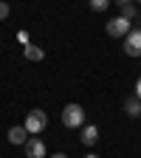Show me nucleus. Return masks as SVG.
<instances>
[{
  "instance_id": "f257e3e1",
  "label": "nucleus",
  "mask_w": 141,
  "mask_h": 158,
  "mask_svg": "<svg viewBox=\"0 0 141 158\" xmlns=\"http://www.w3.org/2000/svg\"><path fill=\"white\" fill-rule=\"evenodd\" d=\"M45 124H48V116H45V110H31L28 116H26V133H31V135H37V133H43L45 130Z\"/></svg>"
},
{
  "instance_id": "f03ea898",
  "label": "nucleus",
  "mask_w": 141,
  "mask_h": 158,
  "mask_svg": "<svg viewBox=\"0 0 141 158\" xmlns=\"http://www.w3.org/2000/svg\"><path fill=\"white\" fill-rule=\"evenodd\" d=\"M62 124L65 127H82L85 124V110H82V105H65V110H62Z\"/></svg>"
},
{
  "instance_id": "7ed1b4c3",
  "label": "nucleus",
  "mask_w": 141,
  "mask_h": 158,
  "mask_svg": "<svg viewBox=\"0 0 141 158\" xmlns=\"http://www.w3.org/2000/svg\"><path fill=\"white\" fill-rule=\"evenodd\" d=\"M124 54L127 56H141V28H130L124 37Z\"/></svg>"
},
{
  "instance_id": "20e7f679",
  "label": "nucleus",
  "mask_w": 141,
  "mask_h": 158,
  "mask_svg": "<svg viewBox=\"0 0 141 158\" xmlns=\"http://www.w3.org/2000/svg\"><path fill=\"white\" fill-rule=\"evenodd\" d=\"M105 31H107V37H127V31H130V20H127V17H113L110 23L105 26Z\"/></svg>"
},
{
  "instance_id": "39448f33",
  "label": "nucleus",
  "mask_w": 141,
  "mask_h": 158,
  "mask_svg": "<svg viewBox=\"0 0 141 158\" xmlns=\"http://www.w3.org/2000/svg\"><path fill=\"white\" fill-rule=\"evenodd\" d=\"M26 155L28 158H45V141L43 138H37V135H31V138H26Z\"/></svg>"
},
{
  "instance_id": "423d86ee",
  "label": "nucleus",
  "mask_w": 141,
  "mask_h": 158,
  "mask_svg": "<svg viewBox=\"0 0 141 158\" xmlns=\"http://www.w3.org/2000/svg\"><path fill=\"white\" fill-rule=\"evenodd\" d=\"M79 138H82V144H85V147H93V144L99 141V127H96V124L82 127V135H79Z\"/></svg>"
},
{
  "instance_id": "0eeeda50",
  "label": "nucleus",
  "mask_w": 141,
  "mask_h": 158,
  "mask_svg": "<svg viewBox=\"0 0 141 158\" xmlns=\"http://www.w3.org/2000/svg\"><path fill=\"white\" fill-rule=\"evenodd\" d=\"M23 56L28 59V62H39V59L45 56V51L39 45H34V43H28V45H23Z\"/></svg>"
},
{
  "instance_id": "6e6552de",
  "label": "nucleus",
  "mask_w": 141,
  "mask_h": 158,
  "mask_svg": "<svg viewBox=\"0 0 141 158\" xmlns=\"http://www.w3.org/2000/svg\"><path fill=\"white\" fill-rule=\"evenodd\" d=\"M26 138H28L26 127H20V124H17V127L9 130V141H11V144H26Z\"/></svg>"
},
{
  "instance_id": "1a4fd4ad",
  "label": "nucleus",
  "mask_w": 141,
  "mask_h": 158,
  "mask_svg": "<svg viewBox=\"0 0 141 158\" xmlns=\"http://www.w3.org/2000/svg\"><path fill=\"white\" fill-rule=\"evenodd\" d=\"M124 113H127V116H133V118L141 113V99H138V96H130L127 102H124Z\"/></svg>"
},
{
  "instance_id": "9d476101",
  "label": "nucleus",
  "mask_w": 141,
  "mask_h": 158,
  "mask_svg": "<svg viewBox=\"0 0 141 158\" xmlns=\"http://www.w3.org/2000/svg\"><path fill=\"white\" fill-rule=\"evenodd\" d=\"M107 6H110V0H90V9L93 11H105Z\"/></svg>"
},
{
  "instance_id": "9b49d317",
  "label": "nucleus",
  "mask_w": 141,
  "mask_h": 158,
  "mask_svg": "<svg viewBox=\"0 0 141 158\" xmlns=\"http://www.w3.org/2000/svg\"><path fill=\"white\" fill-rule=\"evenodd\" d=\"M122 17L133 20V17H135V6H133V3H130V6H124V9H122Z\"/></svg>"
},
{
  "instance_id": "f8f14e48",
  "label": "nucleus",
  "mask_w": 141,
  "mask_h": 158,
  "mask_svg": "<svg viewBox=\"0 0 141 158\" xmlns=\"http://www.w3.org/2000/svg\"><path fill=\"white\" fill-rule=\"evenodd\" d=\"M9 11H11V9H9V3H6V0H0V20H6V17H9Z\"/></svg>"
},
{
  "instance_id": "ddd939ff",
  "label": "nucleus",
  "mask_w": 141,
  "mask_h": 158,
  "mask_svg": "<svg viewBox=\"0 0 141 158\" xmlns=\"http://www.w3.org/2000/svg\"><path fill=\"white\" fill-rule=\"evenodd\" d=\"M17 40H20L23 45H28V34H26V31H20V34H17Z\"/></svg>"
},
{
  "instance_id": "4468645a",
  "label": "nucleus",
  "mask_w": 141,
  "mask_h": 158,
  "mask_svg": "<svg viewBox=\"0 0 141 158\" xmlns=\"http://www.w3.org/2000/svg\"><path fill=\"white\" fill-rule=\"evenodd\" d=\"M113 3H116V6H122V9H124V6H130V3H133V0H113Z\"/></svg>"
},
{
  "instance_id": "2eb2a0df",
  "label": "nucleus",
  "mask_w": 141,
  "mask_h": 158,
  "mask_svg": "<svg viewBox=\"0 0 141 158\" xmlns=\"http://www.w3.org/2000/svg\"><path fill=\"white\" fill-rule=\"evenodd\" d=\"M135 96L141 99V76H138V82H135Z\"/></svg>"
},
{
  "instance_id": "dca6fc26",
  "label": "nucleus",
  "mask_w": 141,
  "mask_h": 158,
  "mask_svg": "<svg viewBox=\"0 0 141 158\" xmlns=\"http://www.w3.org/2000/svg\"><path fill=\"white\" fill-rule=\"evenodd\" d=\"M51 158H68V155H65V152H54Z\"/></svg>"
},
{
  "instance_id": "f3484780",
  "label": "nucleus",
  "mask_w": 141,
  "mask_h": 158,
  "mask_svg": "<svg viewBox=\"0 0 141 158\" xmlns=\"http://www.w3.org/2000/svg\"><path fill=\"white\" fill-rule=\"evenodd\" d=\"M85 158H99V155H93V152H88V155H85Z\"/></svg>"
},
{
  "instance_id": "a211bd4d",
  "label": "nucleus",
  "mask_w": 141,
  "mask_h": 158,
  "mask_svg": "<svg viewBox=\"0 0 141 158\" xmlns=\"http://www.w3.org/2000/svg\"><path fill=\"white\" fill-rule=\"evenodd\" d=\"M135 3H141V0H135Z\"/></svg>"
},
{
  "instance_id": "6ab92c4d",
  "label": "nucleus",
  "mask_w": 141,
  "mask_h": 158,
  "mask_svg": "<svg viewBox=\"0 0 141 158\" xmlns=\"http://www.w3.org/2000/svg\"><path fill=\"white\" fill-rule=\"evenodd\" d=\"M138 116H141V113H138Z\"/></svg>"
}]
</instances>
